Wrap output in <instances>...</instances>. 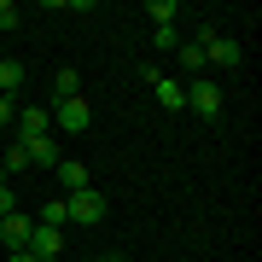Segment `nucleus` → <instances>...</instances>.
<instances>
[{
    "instance_id": "obj_14",
    "label": "nucleus",
    "mask_w": 262,
    "mask_h": 262,
    "mask_svg": "<svg viewBox=\"0 0 262 262\" xmlns=\"http://www.w3.org/2000/svg\"><path fill=\"white\" fill-rule=\"evenodd\" d=\"M53 94L58 99H82V76H76V70H58L53 76Z\"/></svg>"
},
{
    "instance_id": "obj_1",
    "label": "nucleus",
    "mask_w": 262,
    "mask_h": 262,
    "mask_svg": "<svg viewBox=\"0 0 262 262\" xmlns=\"http://www.w3.org/2000/svg\"><path fill=\"white\" fill-rule=\"evenodd\" d=\"M64 215H70L76 227H99V222H105V192H99V187L70 192V198H64Z\"/></svg>"
},
{
    "instance_id": "obj_17",
    "label": "nucleus",
    "mask_w": 262,
    "mask_h": 262,
    "mask_svg": "<svg viewBox=\"0 0 262 262\" xmlns=\"http://www.w3.org/2000/svg\"><path fill=\"white\" fill-rule=\"evenodd\" d=\"M18 210V192H12V181H0V215H12Z\"/></svg>"
},
{
    "instance_id": "obj_16",
    "label": "nucleus",
    "mask_w": 262,
    "mask_h": 262,
    "mask_svg": "<svg viewBox=\"0 0 262 262\" xmlns=\"http://www.w3.org/2000/svg\"><path fill=\"white\" fill-rule=\"evenodd\" d=\"M151 41H158V53H175V47H181L175 29H151Z\"/></svg>"
},
{
    "instance_id": "obj_21",
    "label": "nucleus",
    "mask_w": 262,
    "mask_h": 262,
    "mask_svg": "<svg viewBox=\"0 0 262 262\" xmlns=\"http://www.w3.org/2000/svg\"><path fill=\"white\" fill-rule=\"evenodd\" d=\"M94 262H122V256H117V251H99V256H94Z\"/></svg>"
},
{
    "instance_id": "obj_15",
    "label": "nucleus",
    "mask_w": 262,
    "mask_h": 262,
    "mask_svg": "<svg viewBox=\"0 0 262 262\" xmlns=\"http://www.w3.org/2000/svg\"><path fill=\"white\" fill-rule=\"evenodd\" d=\"M70 215H64V198H58V204H41V215H35V227H64Z\"/></svg>"
},
{
    "instance_id": "obj_5",
    "label": "nucleus",
    "mask_w": 262,
    "mask_h": 262,
    "mask_svg": "<svg viewBox=\"0 0 262 262\" xmlns=\"http://www.w3.org/2000/svg\"><path fill=\"white\" fill-rule=\"evenodd\" d=\"M29 233H35V222H29L24 210L0 215V245H6V251H29Z\"/></svg>"
},
{
    "instance_id": "obj_20",
    "label": "nucleus",
    "mask_w": 262,
    "mask_h": 262,
    "mask_svg": "<svg viewBox=\"0 0 262 262\" xmlns=\"http://www.w3.org/2000/svg\"><path fill=\"white\" fill-rule=\"evenodd\" d=\"M6 262H35V256H29V251H6Z\"/></svg>"
},
{
    "instance_id": "obj_4",
    "label": "nucleus",
    "mask_w": 262,
    "mask_h": 262,
    "mask_svg": "<svg viewBox=\"0 0 262 262\" xmlns=\"http://www.w3.org/2000/svg\"><path fill=\"white\" fill-rule=\"evenodd\" d=\"M47 134H53V111H47V105H24V111H18V146L47 140Z\"/></svg>"
},
{
    "instance_id": "obj_9",
    "label": "nucleus",
    "mask_w": 262,
    "mask_h": 262,
    "mask_svg": "<svg viewBox=\"0 0 262 262\" xmlns=\"http://www.w3.org/2000/svg\"><path fill=\"white\" fill-rule=\"evenodd\" d=\"M24 158H29V163L58 169V163H64V146H58V134H47V140H29V146H24Z\"/></svg>"
},
{
    "instance_id": "obj_10",
    "label": "nucleus",
    "mask_w": 262,
    "mask_h": 262,
    "mask_svg": "<svg viewBox=\"0 0 262 262\" xmlns=\"http://www.w3.org/2000/svg\"><path fill=\"white\" fill-rule=\"evenodd\" d=\"M146 18H151V29H175L181 0H151V6H146Z\"/></svg>"
},
{
    "instance_id": "obj_8",
    "label": "nucleus",
    "mask_w": 262,
    "mask_h": 262,
    "mask_svg": "<svg viewBox=\"0 0 262 262\" xmlns=\"http://www.w3.org/2000/svg\"><path fill=\"white\" fill-rule=\"evenodd\" d=\"M58 187H64V198H70V192H82V187H94L88 163H82V158H64V163H58Z\"/></svg>"
},
{
    "instance_id": "obj_12",
    "label": "nucleus",
    "mask_w": 262,
    "mask_h": 262,
    "mask_svg": "<svg viewBox=\"0 0 262 262\" xmlns=\"http://www.w3.org/2000/svg\"><path fill=\"white\" fill-rule=\"evenodd\" d=\"M24 169H29V158H24V146L12 140L6 151H0V181H6V175H24Z\"/></svg>"
},
{
    "instance_id": "obj_13",
    "label": "nucleus",
    "mask_w": 262,
    "mask_h": 262,
    "mask_svg": "<svg viewBox=\"0 0 262 262\" xmlns=\"http://www.w3.org/2000/svg\"><path fill=\"white\" fill-rule=\"evenodd\" d=\"M175 58H181V70L204 76V47H198V41H181V47H175Z\"/></svg>"
},
{
    "instance_id": "obj_3",
    "label": "nucleus",
    "mask_w": 262,
    "mask_h": 262,
    "mask_svg": "<svg viewBox=\"0 0 262 262\" xmlns=\"http://www.w3.org/2000/svg\"><path fill=\"white\" fill-rule=\"evenodd\" d=\"M187 111H198V117H222V88H215V82H204V76H192V82H187Z\"/></svg>"
},
{
    "instance_id": "obj_2",
    "label": "nucleus",
    "mask_w": 262,
    "mask_h": 262,
    "mask_svg": "<svg viewBox=\"0 0 262 262\" xmlns=\"http://www.w3.org/2000/svg\"><path fill=\"white\" fill-rule=\"evenodd\" d=\"M47 111H53V134H82L88 122H94V105L88 99H58Z\"/></svg>"
},
{
    "instance_id": "obj_6",
    "label": "nucleus",
    "mask_w": 262,
    "mask_h": 262,
    "mask_svg": "<svg viewBox=\"0 0 262 262\" xmlns=\"http://www.w3.org/2000/svg\"><path fill=\"white\" fill-rule=\"evenodd\" d=\"M29 256H35V262L64 256V227H35V233H29Z\"/></svg>"
},
{
    "instance_id": "obj_22",
    "label": "nucleus",
    "mask_w": 262,
    "mask_h": 262,
    "mask_svg": "<svg viewBox=\"0 0 262 262\" xmlns=\"http://www.w3.org/2000/svg\"><path fill=\"white\" fill-rule=\"evenodd\" d=\"M53 262H64V256H53Z\"/></svg>"
},
{
    "instance_id": "obj_11",
    "label": "nucleus",
    "mask_w": 262,
    "mask_h": 262,
    "mask_svg": "<svg viewBox=\"0 0 262 262\" xmlns=\"http://www.w3.org/2000/svg\"><path fill=\"white\" fill-rule=\"evenodd\" d=\"M18 88H24V64H18V58H0V94H18Z\"/></svg>"
},
{
    "instance_id": "obj_19",
    "label": "nucleus",
    "mask_w": 262,
    "mask_h": 262,
    "mask_svg": "<svg viewBox=\"0 0 262 262\" xmlns=\"http://www.w3.org/2000/svg\"><path fill=\"white\" fill-rule=\"evenodd\" d=\"M12 117H18V105H12L6 94H0V128H6V122H12Z\"/></svg>"
},
{
    "instance_id": "obj_7",
    "label": "nucleus",
    "mask_w": 262,
    "mask_h": 262,
    "mask_svg": "<svg viewBox=\"0 0 262 262\" xmlns=\"http://www.w3.org/2000/svg\"><path fill=\"white\" fill-rule=\"evenodd\" d=\"M151 88H158V105L187 111V82H175V76H158V70H151Z\"/></svg>"
},
{
    "instance_id": "obj_18",
    "label": "nucleus",
    "mask_w": 262,
    "mask_h": 262,
    "mask_svg": "<svg viewBox=\"0 0 262 262\" xmlns=\"http://www.w3.org/2000/svg\"><path fill=\"white\" fill-rule=\"evenodd\" d=\"M0 29H18V6L12 0H0Z\"/></svg>"
}]
</instances>
